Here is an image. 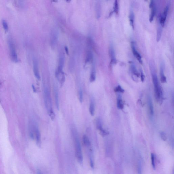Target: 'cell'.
I'll return each instance as SVG.
<instances>
[{"label": "cell", "instance_id": "obj_1", "mask_svg": "<svg viewBox=\"0 0 174 174\" xmlns=\"http://www.w3.org/2000/svg\"><path fill=\"white\" fill-rule=\"evenodd\" d=\"M72 133L75 144L76 157L79 163L80 164H82L83 162V157L82 149L78 134L77 131L75 129H73Z\"/></svg>", "mask_w": 174, "mask_h": 174}, {"label": "cell", "instance_id": "obj_2", "mask_svg": "<svg viewBox=\"0 0 174 174\" xmlns=\"http://www.w3.org/2000/svg\"><path fill=\"white\" fill-rule=\"evenodd\" d=\"M152 77L156 100L157 102L161 101L163 99V91L161 86L159 85L158 78L155 73L153 74Z\"/></svg>", "mask_w": 174, "mask_h": 174}, {"label": "cell", "instance_id": "obj_3", "mask_svg": "<svg viewBox=\"0 0 174 174\" xmlns=\"http://www.w3.org/2000/svg\"><path fill=\"white\" fill-rule=\"evenodd\" d=\"M9 46L12 60L15 62H17L18 61L17 54L14 43L11 40H9Z\"/></svg>", "mask_w": 174, "mask_h": 174}, {"label": "cell", "instance_id": "obj_4", "mask_svg": "<svg viewBox=\"0 0 174 174\" xmlns=\"http://www.w3.org/2000/svg\"><path fill=\"white\" fill-rule=\"evenodd\" d=\"M169 9V5H167L165 8L164 10L159 18V22L162 27H163L165 24L166 20L168 15Z\"/></svg>", "mask_w": 174, "mask_h": 174}, {"label": "cell", "instance_id": "obj_5", "mask_svg": "<svg viewBox=\"0 0 174 174\" xmlns=\"http://www.w3.org/2000/svg\"><path fill=\"white\" fill-rule=\"evenodd\" d=\"M131 46L132 50V53H133V55L136 58H137L139 63L141 64H142L143 62L142 60L141 57L140 53H138V51L137 50L135 46L134 42L133 41L131 42Z\"/></svg>", "mask_w": 174, "mask_h": 174}, {"label": "cell", "instance_id": "obj_6", "mask_svg": "<svg viewBox=\"0 0 174 174\" xmlns=\"http://www.w3.org/2000/svg\"><path fill=\"white\" fill-rule=\"evenodd\" d=\"M150 7L151 9V13L149 20L151 22L153 21L156 12V6L154 1H151L150 4Z\"/></svg>", "mask_w": 174, "mask_h": 174}, {"label": "cell", "instance_id": "obj_7", "mask_svg": "<svg viewBox=\"0 0 174 174\" xmlns=\"http://www.w3.org/2000/svg\"><path fill=\"white\" fill-rule=\"evenodd\" d=\"M33 67L34 73L35 77L38 80H40V76L39 71L38 62L35 58H34L33 60Z\"/></svg>", "mask_w": 174, "mask_h": 174}, {"label": "cell", "instance_id": "obj_8", "mask_svg": "<svg viewBox=\"0 0 174 174\" xmlns=\"http://www.w3.org/2000/svg\"><path fill=\"white\" fill-rule=\"evenodd\" d=\"M148 104L149 111L150 115L151 116H153L154 114L153 103L152 98L150 95H149L148 97Z\"/></svg>", "mask_w": 174, "mask_h": 174}, {"label": "cell", "instance_id": "obj_9", "mask_svg": "<svg viewBox=\"0 0 174 174\" xmlns=\"http://www.w3.org/2000/svg\"><path fill=\"white\" fill-rule=\"evenodd\" d=\"M109 55L111 58V63L114 64L116 62V58H115V52L114 48L112 45H111L109 48Z\"/></svg>", "mask_w": 174, "mask_h": 174}, {"label": "cell", "instance_id": "obj_10", "mask_svg": "<svg viewBox=\"0 0 174 174\" xmlns=\"http://www.w3.org/2000/svg\"><path fill=\"white\" fill-rule=\"evenodd\" d=\"M95 10L97 18L98 19H99L101 17V9L100 2L99 1H97V2L96 3Z\"/></svg>", "mask_w": 174, "mask_h": 174}, {"label": "cell", "instance_id": "obj_11", "mask_svg": "<svg viewBox=\"0 0 174 174\" xmlns=\"http://www.w3.org/2000/svg\"><path fill=\"white\" fill-rule=\"evenodd\" d=\"M160 77L161 82L163 83H166L167 79L164 73V66L163 64H161L160 65Z\"/></svg>", "mask_w": 174, "mask_h": 174}, {"label": "cell", "instance_id": "obj_12", "mask_svg": "<svg viewBox=\"0 0 174 174\" xmlns=\"http://www.w3.org/2000/svg\"><path fill=\"white\" fill-rule=\"evenodd\" d=\"M34 132L35 134V137H36V142L38 145L40 146L41 143V135L39 131L38 127L35 126L34 128Z\"/></svg>", "mask_w": 174, "mask_h": 174}, {"label": "cell", "instance_id": "obj_13", "mask_svg": "<svg viewBox=\"0 0 174 174\" xmlns=\"http://www.w3.org/2000/svg\"><path fill=\"white\" fill-rule=\"evenodd\" d=\"M94 61V57L92 52L91 51L87 52L86 58V63H91Z\"/></svg>", "mask_w": 174, "mask_h": 174}, {"label": "cell", "instance_id": "obj_14", "mask_svg": "<svg viewBox=\"0 0 174 174\" xmlns=\"http://www.w3.org/2000/svg\"><path fill=\"white\" fill-rule=\"evenodd\" d=\"M129 20L130 24L132 28H134L135 15L133 11L131 10L129 14Z\"/></svg>", "mask_w": 174, "mask_h": 174}, {"label": "cell", "instance_id": "obj_15", "mask_svg": "<svg viewBox=\"0 0 174 174\" xmlns=\"http://www.w3.org/2000/svg\"><path fill=\"white\" fill-rule=\"evenodd\" d=\"M162 28L163 27H162V26H161L160 24H159L158 25V27L157 31V42L159 41L160 39H161L162 31H163Z\"/></svg>", "mask_w": 174, "mask_h": 174}, {"label": "cell", "instance_id": "obj_16", "mask_svg": "<svg viewBox=\"0 0 174 174\" xmlns=\"http://www.w3.org/2000/svg\"><path fill=\"white\" fill-rule=\"evenodd\" d=\"M64 55L63 53H61L60 54L59 56V63L58 67L62 69H63L65 61V56Z\"/></svg>", "mask_w": 174, "mask_h": 174}, {"label": "cell", "instance_id": "obj_17", "mask_svg": "<svg viewBox=\"0 0 174 174\" xmlns=\"http://www.w3.org/2000/svg\"><path fill=\"white\" fill-rule=\"evenodd\" d=\"M130 64L131 70L132 73L133 74H134V75L137 76V77H139V74L138 73L135 64H134L133 62L130 63Z\"/></svg>", "mask_w": 174, "mask_h": 174}, {"label": "cell", "instance_id": "obj_18", "mask_svg": "<svg viewBox=\"0 0 174 174\" xmlns=\"http://www.w3.org/2000/svg\"><path fill=\"white\" fill-rule=\"evenodd\" d=\"M117 107L119 109H123L124 108V104H123V100L121 96L119 95L117 97Z\"/></svg>", "mask_w": 174, "mask_h": 174}, {"label": "cell", "instance_id": "obj_19", "mask_svg": "<svg viewBox=\"0 0 174 174\" xmlns=\"http://www.w3.org/2000/svg\"><path fill=\"white\" fill-rule=\"evenodd\" d=\"M54 89H55L54 91H55V102H56L57 108L58 110H59V99H58V93L57 89L55 88Z\"/></svg>", "mask_w": 174, "mask_h": 174}, {"label": "cell", "instance_id": "obj_20", "mask_svg": "<svg viewBox=\"0 0 174 174\" xmlns=\"http://www.w3.org/2000/svg\"><path fill=\"white\" fill-rule=\"evenodd\" d=\"M90 79L91 82H94L95 80L96 72L95 67H93L92 68V71L91 73Z\"/></svg>", "mask_w": 174, "mask_h": 174}, {"label": "cell", "instance_id": "obj_21", "mask_svg": "<svg viewBox=\"0 0 174 174\" xmlns=\"http://www.w3.org/2000/svg\"><path fill=\"white\" fill-rule=\"evenodd\" d=\"M83 141L84 145L86 146L89 147L90 146L91 143L89 138L87 136L84 135L83 137Z\"/></svg>", "mask_w": 174, "mask_h": 174}, {"label": "cell", "instance_id": "obj_22", "mask_svg": "<svg viewBox=\"0 0 174 174\" xmlns=\"http://www.w3.org/2000/svg\"><path fill=\"white\" fill-rule=\"evenodd\" d=\"M95 111V108L94 103L93 102L91 101L90 104V108H89V111L91 115L94 116Z\"/></svg>", "mask_w": 174, "mask_h": 174}, {"label": "cell", "instance_id": "obj_23", "mask_svg": "<svg viewBox=\"0 0 174 174\" xmlns=\"http://www.w3.org/2000/svg\"><path fill=\"white\" fill-rule=\"evenodd\" d=\"M113 10L114 12L116 14H118L119 13V5L118 1L117 0L115 1L114 4Z\"/></svg>", "mask_w": 174, "mask_h": 174}, {"label": "cell", "instance_id": "obj_24", "mask_svg": "<svg viewBox=\"0 0 174 174\" xmlns=\"http://www.w3.org/2000/svg\"><path fill=\"white\" fill-rule=\"evenodd\" d=\"M155 155L153 153L151 154V164L152 167L154 170H155L156 168V165H155Z\"/></svg>", "mask_w": 174, "mask_h": 174}, {"label": "cell", "instance_id": "obj_25", "mask_svg": "<svg viewBox=\"0 0 174 174\" xmlns=\"http://www.w3.org/2000/svg\"><path fill=\"white\" fill-rule=\"evenodd\" d=\"M96 126L98 129L100 131L103 129L102 123L100 119H98L97 120Z\"/></svg>", "mask_w": 174, "mask_h": 174}, {"label": "cell", "instance_id": "obj_26", "mask_svg": "<svg viewBox=\"0 0 174 174\" xmlns=\"http://www.w3.org/2000/svg\"><path fill=\"white\" fill-rule=\"evenodd\" d=\"M137 171L138 174H142V163L141 160H138Z\"/></svg>", "mask_w": 174, "mask_h": 174}, {"label": "cell", "instance_id": "obj_27", "mask_svg": "<svg viewBox=\"0 0 174 174\" xmlns=\"http://www.w3.org/2000/svg\"><path fill=\"white\" fill-rule=\"evenodd\" d=\"M115 91L116 92H120V93H123L124 92V90L120 85L118 86L115 88Z\"/></svg>", "mask_w": 174, "mask_h": 174}, {"label": "cell", "instance_id": "obj_28", "mask_svg": "<svg viewBox=\"0 0 174 174\" xmlns=\"http://www.w3.org/2000/svg\"><path fill=\"white\" fill-rule=\"evenodd\" d=\"M2 25H3V27L5 31H7L8 29V25L6 21L5 20H3L2 22Z\"/></svg>", "mask_w": 174, "mask_h": 174}, {"label": "cell", "instance_id": "obj_29", "mask_svg": "<svg viewBox=\"0 0 174 174\" xmlns=\"http://www.w3.org/2000/svg\"><path fill=\"white\" fill-rule=\"evenodd\" d=\"M79 100L81 102H82L83 101V92L81 89H80L79 92Z\"/></svg>", "mask_w": 174, "mask_h": 174}, {"label": "cell", "instance_id": "obj_30", "mask_svg": "<svg viewBox=\"0 0 174 174\" xmlns=\"http://www.w3.org/2000/svg\"><path fill=\"white\" fill-rule=\"evenodd\" d=\"M160 137L162 140L164 141H166L167 140V137L165 133L164 132H161L160 134Z\"/></svg>", "mask_w": 174, "mask_h": 174}, {"label": "cell", "instance_id": "obj_31", "mask_svg": "<svg viewBox=\"0 0 174 174\" xmlns=\"http://www.w3.org/2000/svg\"><path fill=\"white\" fill-rule=\"evenodd\" d=\"M141 81L142 82H143L145 80V76H144L143 72L141 70Z\"/></svg>", "mask_w": 174, "mask_h": 174}, {"label": "cell", "instance_id": "obj_32", "mask_svg": "<svg viewBox=\"0 0 174 174\" xmlns=\"http://www.w3.org/2000/svg\"><path fill=\"white\" fill-rule=\"evenodd\" d=\"M90 164L91 167L92 168H93L94 167V162H93V160L91 158L90 159Z\"/></svg>", "mask_w": 174, "mask_h": 174}, {"label": "cell", "instance_id": "obj_33", "mask_svg": "<svg viewBox=\"0 0 174 174\" xmlns=\"http://www.w3.org/2000/svg\"><path fill=\"white\" fill-rule=\"evenodd\" d=\"M64 49H65V52H66V53L67 55H69V51H68V48L66 46H65V47H64Z\"/></svg>", "mask_w": 174, "mask_h": 174}, {"label": "cell", "instance_id": "obj_34", "mask_svg": "<svg viewBox=\"0 0 174 174\" xmlns=\"http://www.w3.org/2000/svg\"><path fill=\"white\" fill-rule=\"evenodd\" d=\"M32 87H33V90L34 92H36V89H35V87L33 85H32Z\"/></svg>", "mask_w": 174, "mask_h": 174}, {"label": "cell", "instance_id": "obj_35", "mask_svg": "<svg viewBox=\"0 0 174 174\" xmlns=\"http://www.w3.org/2000/svg\"><path fill=\"white\" fill-rule=\"evenodd\" d=\"M38 174H41V172H40V171H39V172H38Z\"/></svg>", "mask_w": 174, "mask_h": 174}, {"label": "cell", "instance_id": "obj_36", "mask_svg": "<svg viewBox=\"0 0 174 174\" xmlns=\"http://www.w3.org/2000/svg\"><path fill=\"white\" fill-rule=\"evenodd\" d=\"M1 83L0 82V88L1 86Z\"/></svg>", "mask_w": 174, "mask_h": 174}]
</instances>
